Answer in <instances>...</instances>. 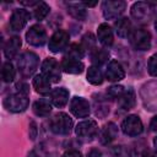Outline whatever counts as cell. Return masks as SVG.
<instances>
[{
  "mask_svg": "<svg viewBox=\"0 0 157 157\" xmlns=\"http://www.w3.org/2000/svg\"><path fill=\"white\" fill-rule=\"evenodd\" d=\"M39 64L38 55L34 54L33 52H25L23 54L20 55L17 60V66L23 77H29L34 74Z\"/></svg>",
  "mask_w": 157,
  "mask_h": 157,
  "instance_id": "6da1fadb",
  "label": "cell"
},
{
  "mask_svg": "<svg viewBox=\"0 0 157 157\" xmlns=\"http://www.w3.org/2000/svg\"><path fill=\"white\" fill-rule=\"evenodd\" d=\"M72 119L66 113H56L50 119V130L58 135H67L72 130Z\"/></svg>",
  "mask_w": 157,
  "mask_h": 157,
  "instance_id": "7a4b0ae2",
  "label": "cell"
},
{
  "mask_svg": "<svg viewBox=\"0 0 157 157\" xmlns=\"http://www.w3.org/2000/svg\"><path fill=\"white\" fill-rule=\"evenodd\" d=\"M129 40L136 50H148L151 47V34L144 28L132 29L129 36Z\"/></svg>",
  "mask_w": 157,
  "mask_h": 157,
  "instance_id": "3957f363",
  "label": "cell"
},
{
  "mask_svg": "<svg viewBox=\"0 0 157 157\" xmlns=\"http://www.w3.org/2000/svg\"><path fill=\"white\" fill-rule=\"evenodd\" d=\"M75 132L81 141L90 142L96 137V135L98 132V125L94 120H90V119L83 120V121H80L77 124Z\"/></svg>",
  "mask_w": 157,
  "mask_h": 157,
  "instance_id": "277c9868",
  "label": "cell"
},
{
  "mask_svg": "<svg viewBox=\"0 0 157 157\" xmlns=\"http://www.w3.org/2000/svg\"><path fill=\"white\" fill-rule=\"evenodd\" d=\"M29 104V99L26 94L22 93H15V94H10L4 99V105L7 110L10 112H15V113H20L26 110V108Z\"/></svg>",
  "mask_w": 157,
  "mask_h": 157,
  "instance_id": "5b68a950",
  "label": "cell"
},
{
  "mask_svg": "<svg viewBox=\"0 0 157 157\" xmlns=\"http://www.w3.org/2000/svg\"><path fill=\"white\" fill-rule=\"evenodd\" d=\"M126 2L123 0H105L102 4L103 16L107 20H115L124 12Z\"/></svg>",
  "mask_w": 157,
  "mask_h": 157,
  "instance_id": "8992f818",
  "label": "cell"
},
{
  "mask_svg": "<svg viewBox=\"0 0 157 157\" xmlns=\"http://www.w3.org/2000/svg\"><path fill=\"white\" fill-rule=\"evenodd\" d=\"M131 16L140 23H148L153 16V10L150 4L137 1L131 6Z\"/></svg>",
  "mask_w": 157,
  "mask_h": 157,
  "instance_id": "52a82bcc",
  "label": "cell"
},
{
  "mask_svg": "<svg viewBox=\"0 0 157 157\" xmlns=\"http://www.w3.org/2000/svg\"><path fill=\"white\" fill-rule=\"evenodd\" d=\"M121 130L128 136H137L144 130V124L137 115H128L121 123Z\"/></svg>",
  "mask_w": 157,
  "mask_h": 157,
  "instance_id": "ba28073f",
  "label": "cell"
},
{
  "mask_svg": "<svg viewBox=\"0 0 157 157\" xmlns=\"http://www.w3.org/2000/svg\"><path fill=\"white\" fill-rule=\"evenodd\" d=\"M26 40L31 45L34 47H42L47 42V32L43 26L40 25H33L29 27V29L26 33Z\"/></svg>",
  "mask_w": 157,
  "mask_h": 157,
  "instance_id": "9c48e42d",
  "label": "cell"
},
{
  "mask_svg": "<svg viewBox=\"0 0 157 157\" xmlns=\"http://www.w3.org/2000/svg\"><path fill=\"white\" fill-rule=\"evenodd\" d=\"M61 66H59L58 61L54 58H47L42 63V74L50 80V82H58L61 77L60 74Z\"/></svg>",
  "mask_w": 157,
  "mask_h": 157,
  "instance_id": "30bf717a",
  "label": "cell"
},
{
  "mask_svg": "<svg viewBox=\"0 0 157 157\" xmlns=\"http://www.w3.org/2000/svg\"><path fill=\"white\" fill-rule=\"evenodd\" d=\"M69 43V33L64 29H58L49 39V50L53 53L63 52Z\"/></svg>",
  "mask_w": 157,
  "mask_h": 157,
  "instance_id": "8fae6325",
  "label": "cell"
},
{
  "mask_svg": "<svg viewBox=\"0 0 157 157\" xmlns=\"http://www.w3.org/2000/svg\"><path fill=\"white\" fill-rule=\"evenodd\" d=\"M70 112L76 118H86L90 115V103L82 97H74L70 101Z\"/></svg>",
  "mask_w": 157,
  "mask_h": 157,
  "instance_id": "7c38bea8",
  "label": "cell"
},
{
  "mask_svg": "<svg viewBox=\"0 0 157 157\" xmlns=\"http://www.w3.org/2000/svg\"><path fill=\"white\" fill-rule=\"evenodd\" d=\"M29 17H31V15H29V12L27 10L16 9L12 12L11 17H10V27L13 31H21L26 26V23L29 20Z\"/></svg>",
  "mask_w": 157,
  "mask_h": 157,
  "instance_id": "4fadbf2b",
  "label": "cell"
},
{
  "mask_svg": "<svg viewBox=\"0 0 157 157\" xmlns=\"http://www.w3.org/2000/svg\"><path fill=\"white\" fill-rule=\"evenodd\" d=\"M105 77L108 81H120L125 77V71L123 69V66L120 65L119 61L117 60H110L108 63L107 70H105Z\"/></svg>",
  "mask_w": 157,
  "mask_h": 157,
  "instance_id": "5bb4252c",
  "label": "cell"
},
{
  "mask_svg": "<svg viewBox=\"0 0 157 157\" xmlns=\"http://www.w3.org/2000/svg\"><path fill=\"white\" fill-rule=\"evenodd\" d=\"M60 66L67 74H81L85 69V65L82 61L75 58H70V56H64Z\"/></svg>",
  "mask_w": 157,
  "mask_h": 157,
  "instance_id": "9a60e30c",
  "label": "cell"
},
{
  "mask_svg": "<svg viewBox=\"0 0 157 157\" xmlns=\"http://www.w3.org/2000/svg\"><path fill=\"white\" fill-rule=\"evenodd\" d=\"M69 101V91L64 87L60 88H55L50 92V102L53 105L58 107V108H63L66 105Z\"/></svg>",
  "mask_w": 157,
  "mask_h": 157,
  "instance_id": "2e32d148",
  "label": "cell"
},
{
  "mask_svg": "<svg viewBox=\"0 0 157 157\" xmlns=\"http://www.w3.org/2000/svg\"><path fill=\"white\" fill-rule=\"evenodd\" d=\"M117 135H118V126L110 121L102 128L99 134V141L102 145H108L117 137Z\"/></svg>",
  "mask_w": 157,
  "mask_h": 157,
  "instance_id": "e0dca14e",
  "label": "cell"
},
{
  "mask_svg": "<svg viewBox=\"0 0 157 157\" xmlns=\"http://www.w3.org/2000/svg\"><path fill=\"white\" fill-rule=\"evenodd\" d=\"M97 37H98V40L101 42V44H103L104 47H110L113 44V40H114L113 31L108 23H101L98 26Z\"/></svg>",
  "mask_w": 157,
  "mask_h": 157,
  "instance_id": "ac0fdd59",
  "label": "cell"
},
{
  "mask_svg": "<svg viewBox=\"0 0 157 157\" xmlns=\"http://www.w3.org/2000/svg\"><path fill=\"white\" fill-rule=\"evenodd\" d=\"M21 44H22V42H21V38H20V37H17V36L11 37V38L6 42L5 48H4V54H5V56H6L7 59L15 58L16 54L18 53L20 48H21Z\"/></svg>",
  "mask_w": 157,
  "mask_h": 157,
  "instance_id": "d6986e66",
  "label": "cell"
},
{
  "mask_svg": "<svg viewBox=\"0 0 157 157\" xmlns=\"http://www.w3.org/2000/svg\"><path fill=\"white\" fill-rule=\"evenodd\" d=\"M33 87L39 94H48L50 92V80L43 74H38L33 78Z\"/></svg>",
  "mask_w": 157,
  "mask_h": 157,
  "instance_id": "ffe728a7",
  "label": "cell"
},
{
  "mask_svg": "<svg viewBox=\"0 0 157 157\" xmlns=\"http://www.w3.org/2000/svg\"><path fill=\"white\" fill-rule=\"evenodd\" d=\"M118 104L121 109L124 110H129L132 109L136 104V97H135V92L132 90H128L124 91V93L118 98Z\"/></svg>",
  "mask_w": 157,
  "mask_h": 157,
  "instance_id": "44dd1931",
  "label": "cell"
},
{
  "mask_svg": "<svg viewBox=\"0 0 157 157\" xmlns=\"http://www.w3.org/2000/svg\"><path fill=\"white\" fill-rule=\"evenodd\" d=\"M114 27H115L117 34H118L119 37H121V38L129 37L130 33H131V22H130V20L126 18V17H121V18H119L118 21H115Z\"/></svg>",
  "mask_w": 157,
  "mask_h": 157,
  "instance_id": "7402d4cb",
  "label": "cell"
},
{
  "mask_svg": "<svg viewBox=\"0 0 157 157\" xmlns=\"http://www.w3.org/2000/svg\"><path fill=\"white\" fill-rule=\"evenodd\" d=\"M33 112L38 117H47L52 112V104L45 99H39L33 103Z\"/></svg>",
  "mask_w": 157,
  "mask_h": 157,
  "instance_id": "603a6c76",
  "label": "cell"
},
{
  "mask_svg": "<svg viewBox=\"0 0 157 157\" xmlns=\"http://www.w3.org/2000/svg\"><path fill=\"white\" fill-rule=\"evenodd\" d=\"M87 81L92 85H101L103 82V74L98 66H91L87 71Z\"/></svg>",
  "mask_w": 157,
  "mask_h": 157,
  "instance_id": "cb8c5ba5",
  "label": "cell"
},
{
  "mask_svg": "<svg viewBox=\"0 0 157 157\" xmlns=\"http://www.w3.org/2000/svg\"><path fill=\"white\" fill-rule=\"evenodd\" d=\"M109 58V53L105 49H96L94 52H92L91 55V60L96 66H99L102 64H104Z\"/></svg>",
  "mask_w": 157,
  "mask_h": 157,
  "instance_id": "d4e9b609",
  "label": "cell"
},
{
  "mask_svg": "<svg viewBox=\"0 0 157 157\" xmlns=\"http://www.w3.org/2000/svg\"><path fill=\"white\" fill-rule=\"evenodd\" d=\"M112 157H137L135 151L126 146H115L112 148Z\"/></svg>",
  "mask_w": 157,
  "mask_h": 157,
  "instance_id": "484cf974",
  "label": "cell"
},
{
  "mask_svg": "<svg viewBox=\"0 0 157 157\" xmlns=\"http://www.w3.org/2000/svg\"><path fill=\"white\" fill-rule=\"evenodd\" d=\"M67 11L76 20H81L82 21L87 16V12H86V10L83 7H81V4H70Z\"/></svg>",
  "mask_w": 157,
  "mask_h": 157,
  "instance_id": "4316f807",
  "label": "cell"
},
{
  "mask_svg": "<svg viewBox=\"0 0 157 157\" xmlns=\"http://www.w3.org/2000/svg\"><path fill=\"white\" fill-rule=\"evenodd\" d=\"M49 10H50V7L48 4H45L44 1H39V4L36 5V7L33 10V16L36 20L40 21V20L47 17V15L49 13Z\"/></svg>",
  "mask_w": 157,
  "mask_h": 157,
  "instance_id": "83f0119b",
  "label": "cell"
},
{
  "mask_svg": "<svg viewBox=\"0 0 157 157\" xmlns=\"http://www.w3.org/2000/svg\"><path fill=\"white\" fill-rule=\"evenodd\" d=\"M96 38H94V36L91 33V32H88V33H86L83 37H82V43H81V45H82V48L85 49V50H88V52H94L97 48H96Z\"/></svg>",
  "mask_w": 157,
  "mask_h": 157,
  "instance_id": "f1b7e54d",
  "label": "cell"
},
{
  "mask_svg": "<svg viewBox=\"0 0 157 157\" xmlns=\"http://www.w3.org/2000/svg\"><path fill=\"white\" fill-rule=\"evenodd\" d=\"M1 75H2V80L5 82H11L15 78V69H13V65L10 61L4 63Z\"/></svg>",
  "mask_w": 157,
  "mask_h": 157,
  "instance_id": "f546056e",
  "label": "cell"
},
{
  "mask_svg": "<svg viewBox=\"0 0 157 157\" xmlns=\"http://www.w3.org/2000/svg\"><path fill=\"white\" fill-rule=\"evenodd\" d=\"M66 56H70V58H75V59H82L85 56V49L82 48L81 44H71L69 47V50H67V55Z\"/></svg>",
  "mask_w": 157,
  "mask_h": 157,
  "instance_id": "4dcf8cb0",
  "label": "cell"
},
{
  "mask_svg": "<svg viewBox=\"0 0 157 157\" xmlns=\"http://www.w3.org/2000/svg\"><path fill=\"white\" fill-rule=\"evenodd\" d=\"M107 93H108V96H110V97H113V98H119V97L124 93V87L120 86V85L110 86V87H108Z\"/></svg>",
  "mask_w": 157,
  "mask_h": 157,
  "instance_id": "1f68e13d",
  "label": "cell"
},
{
  "mask_svg": "<svg viewBox=\"0 0 157 157\" xmlns=\"http://www.w3.org/2000/svg\"><path fill=\"white\" fill-rule=\"evenodd\" d=\"M147 67H148V72H150V75L157 77V53H155V54L150 58Z\"/></svg>",
  "mask_w": 157,
  "mask_h": 157,
  "instance_id": "d6a6232c",
  "label": "cell"
},
{
  "mask_svg": "<svg viewBox=\"0 0 157 157\" xmlns=\"http://www.w3.org/2000/svg\"><path fill=\"white\" fill-rule=\"evenodd\" d=\"M28 157H47V152H45V150L44 148H42V147H36V148H33L29 153H28Z\"/></svg>",
  "mask_w": 157,
  "mask_h": 157,
  "instance_id": "836d02e7",
  "label": "cell"
},
{
  "mask_svg": "<svg viewBox=\"0 0 157 157\" xmlns=\"http://www.w3.org/2000/svg\"><path fill=\"white\" fill-rule=\"evenodd\" d=\"M16 88L18 90V93H22V94H26V96H27V93H28V91H29L28 86H27L26 83H23V82H18V83L16 85Z\"/></svg>",
  "mask_w": 157,
  "mask_h": 157,
  "instance_id": "e575fe53",
  "label": "cell"
},
{
  "mask_svg": "<svg viewBox=\"0 0 157 157\" xmlns=\"http://www.w3.org/2000/svg\"><path fill=\"white\" fill-rule=\"evenodd\" d=\"M29 137L31 140H34L37 137V125L34 121L29 123Z\"/></svg>",
  "mask_w": 157,
  "mask_h": 157,
  "instance_id": "d590c367",
  "label": "cell"
},
{
  "mask_svg": "<svg viewBox=\"0 0 157 157\" xmlns=\"http://www.w3.org/2000/svg\"><path fill=\"white\" fill-rule=\"evenodd\" d=\"M63 157H82V155L77 150H70V151H66L63 155Z\"/></svg>",
  "mask_w": 157,
  "mask_h": 157,
  "instance_id": "8d00e7d4",
  "label": "cell"
},
{
  "mask_svg": "<svg viewBox=\"0 0 157 157\" xmlns=\"http://www.w3.org/2000/svg\"><path fill=\"white\" fill-rule=\"evenodd\" d=\"M87 157H101V151L98 148H92L87 153Z\"/></svg>",
  "mask_w": 157,
  "mask_h": 157,
  "instance_id": "74e56055",
  "label": "cell"
},
{
  "mask_svg": "<svg viewBox=\"0 0 157 157\" xmlns=\"http://www.w3.org/2000/svg\"><path fill=\"white\" fill-rule=\"evenodd\" d=\"M150 128H151L152 131H157V115L152 118V120L150 123Z\"/></svg>",
  "mask_w": 157,
  "mask_h": 157,
  "instance_id": "f35d334b",
  "label": "cell"
},
{
  "mask_svg": "<svg viewBox=\"0 0 157 157\" xmlns=\"http://www.w3.org/2000/svg\"><path fill=\"white\" fill-rule=\"evenodd\" d=\"M142 157H157V155L153 153V152L150 151V150H145V151L142 152Z\"/></svg>",
  "mask_w": 157,
  "mask_h": 157,
  "instance_id": "ab89813d",
  "label": "cell"
},
{
  "mask_svg": "<svg viewBox=\"0 0 157 157\" xmlns=\"http://www.w3.org/2000/svg\"><path fill=\"white\" fill-rule=\"evenodd\" d=\"M153 146H155V150H156V153H157V137H155V140H153Z\"/></svg>",
  "mask_w": 157,
  "mask_h": 157,
  "instance_id": "60d3db41",
  "label": "cell"
},
{
  "mask_svg": "<svg viewBox=\"0 0 157 157\" xmlns=\"http://www.w3.org/2000/svg\"><path fill=\"white\" fill-rule=\"evenodd\" d=\"M155 28H156V31H157V18H156V21H155Z\"/></svg>",
  "mask_w": 157,
  "mask_h": 157,
  "instance_id": "b9f144b4",
  "label": "cell"
}]
</instances>
